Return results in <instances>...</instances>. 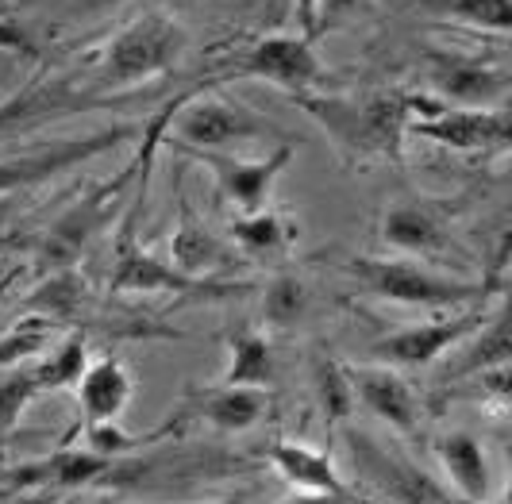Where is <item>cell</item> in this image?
I'll use <instances>...</instances> for the list:
<instances>
[{
    "label": "cell",
    "instance_id": "38",
    "mask_svg": "<svg viewBox=\"0 0 512 504\" xmlns=\"http://www.w3.org/2000/svg\"><path fill=\"white\" fill-rule=\"evenodd\" d=\"M282 504H355L351 497H328V493H297V497H285Z\"/></svg>",
    "mask_w": 512,
    "mask_h": 504
},
{
    "label": "cell",
    "instance_id": "16",
    "mask_svg": "<svg viewBox=\"0 0 512 504\" xmlns=\"http://www.w3.org/2000/svg\"><path fill=\"white\" fill-rule=\"evenodd\" d=\"M77 408L85 416V424H108L120 420L128 412L135 397V378L131 366L116 354H104L97 362H89V370L77 381Z\"/></svg>",
    "mask_w": 512,
    "mask_h": 504
},
{
    "label": "cell",
    "instance_id": "25",
    "mask_svg": "<svg viewBox=\"0 0 512 504\" xmlns=\"http://www.w3.org/2000/svg\"><path fill=\"white\" fill-rule=\"evenodd\" d=\"M27 316H47L54 324H74L89 308V285L77 270H54L24 301Z\"/></svg>",
    "mask_w": 512,
    "mask_h": 504
},
{
    "label": "cell",
    "instance_id": "6",
    "mask_svg": "<svg viewBox=\"0 0 512 504\" xmlns=\"http://www.w3.org/2000/svg\"><path fill=\"white\" fill-rule=\"evenodd\" d=\"M170 151H228L235 143H255V139H274L282 127H274L266 116L247 112L243 104L231 101H201L189 104L174 124Z\"/></svg>",
    "mask_w": 512,
    "mask_h": 504
},
{
    "label": "cell",
    "instance_id": "30",
    "mask_svg": "<svg viewBox=\"0 0 512 504\" xmlns=\"http://www.w3.org/2000/svg\"><path fill=\"white\" fill-rule=\"evenodd\" d=\"M174 428H178V420L162 424L158 431H147V435H131V431H124L116 420H108V424H85V451L120 462V458H131V454L143 451V447H154L158 439H166Z\"/></svg>",
    "mask_w": 512,
    "mask_h": 504
},
{
    "label": "cell",
    "instance_id": "17",
    "mask_svg": "<svg viewBox=\"0 0 512 504\" xmlns=\"http://www.w3.org/2000/svg\"><path fill=\"white\" fill-rule=\"evenodd\" d=\"M432 451H436L439 470L447 474L451 489L459 493L462 501L489 504V497H493V470H489L486 447L478 443V435L447 431V435H436Z\"/></svg>",
    "mask_w": 512,
    "mask_h": 504
},
{
    "label": "cell",
    "instance_id": "31",
    "mask_svg": "<svg viewBox=\"0 0 512 504\" xmlns=\"http://www.w3.org/2000/svg\"><path fill=\"white\" fill-rule=\"evenodd\" d=\"M428 12L512 35V0H420Z\"/></svg>",
    "mask_w": 512,
    "mask_h": 504
},
{
    "label": "cell",
    "instance_id": "42",
    "mask_svg": "<svg viewBox=\"0 0 512 504\" xmlns=\"http://www.w3.org/2000/svg\"><path fill=\"white\" fill-rule=\"evenodd\" d=\"M505 501L512 504V474H509V489H505Z\"/></svg>",
    "mask_w": 512,
    "mask_h": 504
},
{
    "label": "cell",
    "instance_id": "29",
    "mask_svg": "<svg viewBox=\"0 0 512 504\" xmlns=\"http://www.w3.org/2000/svg\"><path fill=\"white\" fill-rule=\"evenodd\" d=\"M58 331H62V324H54L47 316H24L8 335H0V370H16L27 358L43 354Z\"/></svg>",
    "mask_w": 512,
    "mask_h": 504
},
{
    "label": "cell",
    "instance_id": "15",
    "mask_svg": "<svg viewBox=\"0 0 512 504\" xmlns=\"http://www.w3.org/2000/svg\"><path fill=\"white\" fill-rule=\"evenodd\" d=\"M443 358L447 362L439 366V385H462L493 366L512 362V289L505 293V304L497 308V316H486L482 328L466 335L459 347Z\"/></svg>",
    "mask_w": 512,
    "mask_h": 504
},
{
    "label": "cell",
    "instance_id": "4",
    "mask_svg": "<svg viewBox=\"0 0 512 504\" xmlns=\"http://www.w3.org/2000/svg\"><path fill=\"white\" fill-rule=\"evenodd\" d=\"M343 443H347L355 474L389 504H459L424 466H416L409 454L393 451L355 428L343 431Z\"/></svg>",
    "mask_w": 512,
    "mask_h": 504
},
{
    "label": "cell",
    "instance_id": "34",
    "mask_svg": "<svg viewBox=\"0 0 512 504\" xmlns=\"http://www.w3.org/2000/svg\"><path fill=\"white\" fill-rule=\"evenodd\" d=\"M0 51L24 54V58H35V54H39V47H35V39L27 35L24 27H16L12 20H8V24H0Z\"/></svg>",
    "mask_w": 512,
    "mask_h": 504
},
{
    "label": "cell",
    "instance_id": "36",
    "mask_svg": "<svg viewBox=\"0 0 512 504\" xmlns=\"http://www.w3.org/2000/svg\"><path fill=\"white\" fill-rule=\"evenodd\" d=\"M293 8H297V24L305 31V39L312 43L316 39V16H320V0H293Z\"/></svg>",
    "mask_w": 512,
    "mask_h": 504
},
{
    "label": "cell",
    "instance_id": "23",
    "mask_svg": "<svg viewBox=\"0 0 512 504\" xmlns=\"http://www.w3.org/2000/svg\"><path fill=\"white\" fill-rule=\"evenodd\" d=\"M170 266L189 278H212L216 270H228L231 254L201 220L181 216V227L170 239Z\"/></svg>",
    "mask_w": 512,
    "mask_h": 504
},
{
    "label": "cell",
    "instance_id": "8",
    "mask_svg": "<svg viewBox=\"0 0 512 504\" xmlns=\"http://www.w3.org/2000/svg\"><path fill=\"white\" fill-rule=\"evenodd\" d=\"M131 127H108L97 135H81V139H62V143H43L31 154H16V158H0V197L20 193V189H35L51 177L74 170L81 162H93L97 154L112 151L128 139Z\"/></svg>",
    "mask_w": 512,
    "mask_h": 504
},
{
    "label": "cell",
    "instance_id": "18",
    "mask_svg": "<svg viewBox=\"0 0 512 504\" xmlns=\"http://www.w3.org/2000/svg\"><path fill=\"white\" fill-rule=\"evenodd\" d=\"M382 243L401 254L432 258V254L451 251V231H447V220L436 208L420 201H405L393 204L382 216Z\"/></svg>",
    "mask_w": 512,
    "mask_h": 504
},
{
    "label": "cell",
    "instance_id": "13",
    "mask_svg": "<svg viewBox=\"0 0 512 504\" xmlns=\"http://www.w3.org/2000/svg\"><path fill=\"white\" fill-rule=\"evenodd\" d=\"M104 104L93 97V89H81L77 81H54V77H39L35 85H27L24 93H16L12 101L0 104V135H16L27 127H39L54 120V116H74V112H89Z\"/></svg>",
    "mask_w": 512,
    "mask_h": 504
},
{
    "label": "cell",
    "instance_id": "10",
    "mask_svg": "<svg viewBox=\"0 0 512 504\" xmlns=\"http://www.w3.org/2000/svg\"><path fill=\"white\" fill-rule=\"evenodd\" d=\"M224 77H255V81H270L285 93H312V85L324 81V70L316 62V51L308 39H293V35H270L258 39L251 51L243 54Z\"/></svg>",
    "mask_w": 512,
    "mask_h": 504
},
{
    "label": "cell",
    "instance_id": "28",
    "mask_svg": "<svg viewBox=\"0 0 512 504\" xmlns=\"http://www.w3.org/2000/svg\"><path fill=\"white\" fill-rule=\"evenodd\" d=\"M231 239L255 258H270V254H282L293 239V227L289 220H282L278 212H251V216H239L231 220Z\"/></svg>",
    "mask_w": 512,
    "mask_h": 504
},
{
    "label": "cell",
    "instance_id": "32",
    "mask_svg": "<svg viewBox=\"0 0 512 504\" xmlns=\"http://www.w3.org/2000/svg\"><path fill=\"white\" fill-rule=\"evenodd\" d=\"M39 397V381L31 370H12L8 378H0V435H8V431L20 424V416H24V408Z\"/></svg>",
    "mask_w": 512,
    "mask_h": 504
},
{
    "label": "cell",
    "instance_id": "12",
    "mask_svg": "<svg viewBox=\"0 0 512 504\" xmlns=\"http://www.w3.org/2000/svg\"><path fill=\"white\" fill-rule=\"evenodd\" d=\"M351 370V385H355V401L366 408L370 416H378L401 435H416L420 431V397L409 385V378L393 366L382 362H359L347 366Z\"/></svg>",
    "mask_w": 512,
    "mask_h": 504
},
{
    "label": "cell",
    "instance_id": "2",
    "mask_svg": "<svg viewBox=\"0 0 512 504\" xmlns=\"http://www.w3.org/2000/svg\"><path fill=\"white\" fill-rule=\"evenodd\" d=\"M339 274L359 285L366 297H378L389 304H405V308H466V304L482 301L489 293V285L478 281H462L447 278L432 266L416 262V258H347V262H335Z\"/></svg>",
    "mask_w": 512,
    "mask_h": 504
},
{
    "label": "cell",
    "instance_id": "24",
    "mask_svg": "<svg viewBox=\"0 0 512 504\" xmlns=\"http://www.w3.org/2000/svg\"><path fill=\"white\" fill-rule=\"evenodd\" d=\"M258 312H262V324L278 331H293L301 328L312 312V285H308L301 274L293 270H282L262 285V301H258Z\"/></svg>",
    "mask_w": 512,
    "mask_h": 504
},
{
    "label": "cell",
    "instance_id": "3",
    "mask_svg": "<svg viewBox=\"0 0 512 504\" xmlns=\"http://www.w3.org/2000/svg\"><path fill=\"white\" fill-rule=\"evenodd\" d=\"M185 27L174 24L170 16L154 12V16H139L131 20L101 54V81L104 89H131L147 77L162 74L178 62L185 51Z\"/></svg>",
    "mask_w": 512,
    "mask_h": 504
},
{
    "label": "cell",
    "instance_id": "14",
    "mask_svg": "<svg viewBox=\"0 0 512 504\" xmlns=\"http://www.w3.org/2000/svg\"><path fill=\"white\" fill-rule=\"evenodd\" d=\"M270 408V389H251V385H193L185 389V408L181 420H205L208 428L224 431V435H239L251 431L266 416Z\"/></svg>",
    "mask_w": 512,
    "mask_h": 504
},
{
    "label": "cell",
    "instance_id": "5",
    "mask_svg": "<svg viewBox=\"0 0 512 504\" xmlns=\"http://www.w3.org/2000/svg\"><path fill=\"white\" fill-rule=\"evenodd\" d=\"M409 135L432 139L459 154H505L512 151V108L428 104L409 124Z\"/></svg>",
    "mask_w": 512,
    "mask_h": 504
},
{
    "label": "cell",
    "instance_id": "39",
    "mask_svg": "<svg viewBox=\"0 0 512 504\" xmlns=\"http://www.w3.org/2000/svg\"><path fill=\"white\" fill-rule=\"evenodd\" d=\"M85 12H108V8H116V4H124V0H77Z\"/></svg>",
    "mask_w": 512,
    "mask_h": 504
},
{
    "label": "cell",
    "instance_id": "37",
    "mask_svg": "<svg viewBox=\"0 0 512 504\" xmlns=\"http://www.w3.org/2000/svg\"><path fill=\"white\" fill-rule=\"evenodd\" d=\"M505 266H512V220L501 227V235H497V247H493V278H497Z\"/></svg>",
    "mask_w": 512,
    "mask_h": 504
},
{
    "label": "cell",
    "instance_id": "40",
    "mask_svg": "<svg viewBox=\"0 0 512 504\" xmlns=\"http://www.w3.org/2000/svg\"><path fill=\"white\" fill-rule=\"evenodd\" d=\"M16 16V0H0V24H8Z\"/></svg>",
    "mask_w": 512,
    "mask_h": 504
},
{
    "label": "cell",
    "instance_id": "7",
    "mask_svg": "<svg viewBox=\"0 0 512 504\" xmlns=\"http://www.w3.org/2000/svg\"><path fill=\"white\" fill-rule=\"evenodd\" d=\"M486 324V312L478 308H466L459 316H439L428 324H412V328L389 331L382 335L374 347H370V362H382L393 370H420V366H432L443 354H451L459 347L466 335Z\"/></svg>",
    "mask_w": 512,
    "mask_h": 504
},
{
    "label": "cell",
    "instance_id": "20",
    "mask_svg": "<svg viewBox=\"0 0 512 504\" xmlns=\"http://www.w3.org/2000/svg\"><path fill=\"white\" fill-rule=\"evenodd\" d=\"M120 462L101 458V454L85 451V447H70V451H58L51 458H39V462H24V466H12L8 481L12 485H62V489H77V485H93L97 478L112 474Z\"/></svg>",
    "mask_w": 512,
    "mask_h": 504
},
{
    "label": "cell",
    "instance_id": "21",
    "mask_svg": "<svg viewBox=\"0 0 512 504\" xmlns=\"http://www.w3.org/2000/svg\"><path fill=\"white\" fill-rule=\"evenodd\" d=\"M308 385H312L316 408L324 412L328 431L339 428L343 420H351V412L359 408L355 385H351V370H347L328 347H320V351L312 354V362H308Z\"/></svg>",
    "mask_w": 512,
    "mask_h": 504
},
{
    "label": "cell",
    "instance_id": "11",
    "mask_svg": "<svg viewBox=\"0 0 512 504\" xmlns=\"http://www.w3.org/2000/svg\"><path fill=\"white\" fill-rule=\"evenodd\" d=\"M112 293H178V297H228L235 289L220 285L212 278H189L174 270L170 262H158L151 251H143L135 243V235L120 239V254H116V266H112Z\"/></svg>",
    "mask_w": 512,
    "mask_h": 504
},
{
    "label": "cell",
    "instance_id": "19",
    "mask_svg": "<svg viewBox=\"0 0 512 504\" xmlns=\"http://www.w3.org/2000/svg\"><path fill=\"white\" fill-rule=\"evenodd\" d=\"M270 466L282 474L297 493H328V497H351L347 485L335 474V462L328 458V451H312L305 443L293 439H278L270 443Z\"/></svg>",
    "mask_w": 512,
    "mask_h": 504
},
{
    "label": "cell",
    "instance_id": "22",
    "mask_svg": "<svg viewBox=\"0 0 512 504\" xmlns=\"http://www.w3.org/2000/svg\"><path fill=\"white\" fill-rule=\"evenodd\" d=\"M228 343V370L224 385H251V389H270L278 378V358L266 335L251 328H231L224 335Z\"/></svg>",
    "mask_w": 512,
    "mask_h": 504
},
{
    "label": "cell",
    "instance_id": "1",
    "mask_svg": "<svg viewBox=\"0 0 512 504\" xmlns=\"http://www.w3.org/2000/svg\"><path fill=\"white\" fill-rule=\"evenodd\" d=\"M297 108H305L316 124L328 131L332 147L351 166L359 162H401V135L409 131L412 112L420 116L428 97L409 93H374V97H320V93H297Z\"/></svg>",
    "mask_w": 512,
    "mask_h": 504
},
{
    "label": "cell",
    "instance_id": "27",
    "mask_svg": "<svg viewBox=\"0 0 512 504\" xmlns=\"http://www.w3.org/2000/svg\"><path fill=\"white\" fill-rule=\"evenodd\" d=\"M85 370H89V339L85 331H74L58 347H51V354H43L31 374L39 381V393H66L77 389Z\"/></svg>",
    "mask_w": 512,
    "mask_h": 504
},
{
    "label": "cell",
    "instance_id": "26",
    "mask_svg": "<svg viewBox=\"0 0 512 504\" xmlns=\"http://www.w3.org/2000/svg\"><path fill=\"white\" fill-rule=\"evenodd\" d=\"M436 89L447 101H459V108H486L497 97L509 93V77L486 70V66H443L436 70Z\"/></svg>",
    "mask_w": 512,
    "mask_h": 504
},
{
    "label": "cell",
    "instance_id": "33",
    "mask_svg": "<svg viewBox=\"0 0 512 504\" xmlns=\"http://www.w3.org/2000/svg\"><path fill=\"white\" fill-rule=\"evenodd\" d=\"M470 381H478V397H486V401H512V362L493 366Z\"/></svg>",
    "mask_w": 512,
    "mask_h": 504
},
{
    "label": "cell",
    "instance_id": "35",
    "mask_svg": "<svg viewBox=\"0 0 512 504\" xmlns=\"http://www.w3.org/2000/svg\"><path fill=\"white\" fill-rule=\"evenodd\" d=\"M359 8V0H320V16H316V35L332 31L335 20H347Z\"/></svg>",
    "mask_w": 512,
    "mask_h": 504
},
{
    "label": "cell",
    "instance_id": "9",
    "mask_svg": "<svg viewBox=\"0 0 512 504\" xmlns=\"http://www.w3.org/2000/svg\"><path fill=\"white\" fill-rule=\"evenodd\" d=\"M178 154H189V158L205 162L208 170H212V177H216V185H220V193H224V201L235 204L243 216H251V212H262V208H266L274 181H278V177L285 174V166L293 162V143H282L274 154L255 158V162L231 158L228 151H178Z\"/></svg>",
    "mask_w": 512,
    "mask_h": 504
},
{
    "label": "cell",
    "instance_id": "41",
    "mask_svg": "<svg viewBox=\"0 0 512 504\" xmlns=\"http://www.w3.org/2000/svg\"><path fill=\"white\" fill-rule=\"evenodd\" d=\"M212 504H243V497H224V501H212Z\"/></svg>",
    "mask_w": 512,
    "mask_h": 504
}]
</instances>
